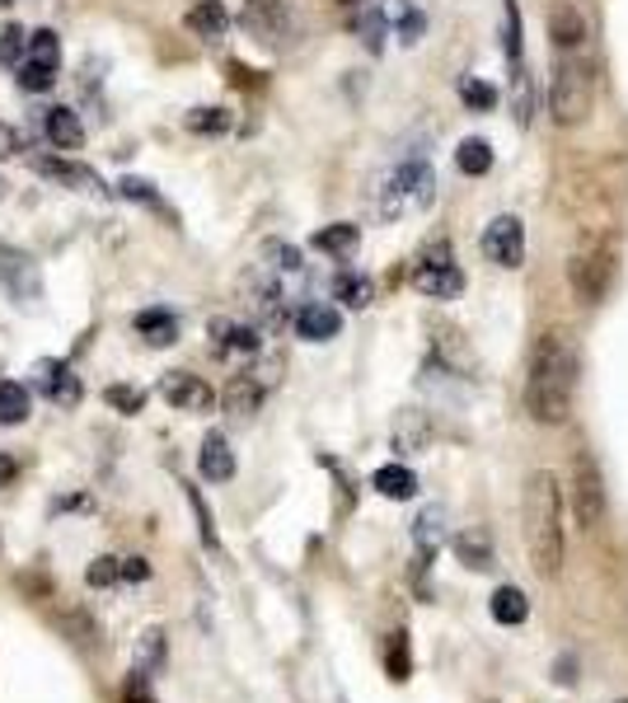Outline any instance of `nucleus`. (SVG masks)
Returning <instances> with one entry per match:
<instances>
[{
  "label": "nucleus",
  "instance_id": "27",
  "mask_svg": "<svg viewBox=\"0 0 628 703\" xmlns=\"http://www.w3.org/2000/svg\"><path fill=\"white\" fill-rule=\"evenodd\" d=\"M361 244V225H352V221H334V225H324L319 235H314V249L319 254H352Z\"/></svg>",
  "mask_w": 628,
  "mask_h": 703
},
{
  "label": "nucleus",
  "instance_id": "32",
  "mask_svg": "<svg viewBox=\"0 0 628 703\" xmlns=\"http://www.w3.org/2000/svg\"><path fill=\"white\" fill-rule=\"evenodd\" d=\"M385 671H390V680H399V684H404V680L413 676V652H408V633H404V628H394V633H390Z\"/></svg>",
  "mask_w": 628,
  "mask_h": 703
},
{
  "label": "nucleus",
  "instance_id": "44",
  "mask_svg": "<svg viewBox=\"0 0 628 703\" xmlns=\"http://www.w3.org/2000/svg\"><path fill=\"white\" fill-rule=\"evenodd\" d=\"M146 577H150L146 558H122V582H146Z\"/></svg>",
  "mask_w": 628,
  "mask_h": 703
},
{
  "label": "nucleus",
  "instance_id": "13",
  "mask_svg": "<svg viewBox=\"0 0 628 703\" xmlns=\"http://www.w3.org/2000/svg\"><path fill=\"white\" fill-rule=\"evenodd\" d=\"M0 281H5V291L14 301H38V268L29 263V254H14L0 244Z\"/></svg>",
  "mask_w": 628,
  "mask_h": 703
},
{
  "label": "nucleus",
  "instance_id": "49",
  "mask_svg": "<svg viewBox=\"0 0 628 703\" xmlns=\"http://www.w3.org/2000/svg\"><path fill=\"white\" fill-rule=\"evenodd\" d=\"M338 5H347V10H357V5H366V0H338Z\"/></svg>",
  "mask_w": 628,
  "mask_h": 703
},
{
  "label": "nucleus",
  "instance_id": "30",
  "mask_svg": "<svg viewBox=\"0 0 628 703\" xmlns=\"http://www.w3.org/2000/svg\"><path fill=\"white\" fill-rule=\"evenodd\" d=\"M334 295L347 310H366V305L375 301V287H371V277H361V272H338Z\"/></svg>",
  "mask_w": 628,
  "mask_h": 703
},
{
  "label": "nucleus",
  "instance_id": "47",
  "mask_svg": "<svg viewBox=\"0 0 628 703\" xmlns=\"http://www.w3.org/2000/svg\"><path fill=\"white\" fill-rule=\"evenodd\" d=\"M20 146H24V141H20V132H14V127H5V122H0V160H10V155L20 150Z\"/></svg>",
  "mask_w": 628,
  "mask_h": 703
},
{
  "label": "nucleus",
  "instance_id": "9",
  "mask_svg": "<svg viewBox=\"0 0 628 703\" xmlns=\"http://www.w3.org/2000/svg\"><path fill=\"white\" fill-rule=\"evenodd\" d=\"M483 254L497 268H520L526 263V225L520 216H493L483 231Z\"/></svg>",
  "mask_w": 628,
  "mask_h": 703
},
{
  "label": "nucleus",
  "instance_id": "40",
  "mask_svg": "<svg viewBox=\"0 0 628 703\" xmlns=\"http://www.w3.org/2000/svg\"><path fill=\"white\" fill-rule=\"evenodd\" d=\"M29 52V33L20 24H10V29H0V66H14Z\"/></svg>",
  "mask_w": 628,
  "mask_h": 703
},
{
  "label": "nucleus",
  "instance_id": "36",
  "mask_svg": "<svg viewBox=\"0 0 628 703\" xmlns=\"http://www.w3.org/2000/svg\"><path fill=\"white\" fill-rule=\"evenodd\" d=\"M357 33L366 38V47H371V52L385 47V33H390L385 10H361V14H357Z\"/></svg>",
  "mask_w": 628,
  "mask_h": 703
},
{
  "label": "nucleus",
  "instance_id": "12",
  "mask_svg": "<svg viewBox=\"0 0 628 703\" xmlns=\"http://www.w3.org/2000/svg\"><path fill=\"white\" fill-rule=\"evenodd\" d=\"M295 333H301L305 343H334L338 333H343V314L334 305H324V301H305L301 310H295Z\"/></svg>",
  "mask_w": 628,
  "mask_h": 703
},
{
  "label": "nucleus",
  "instance_id": "29",
  "mask_svg": "<svg viewBox=\"0 0 628 703\" xmlns=\"http://www.w3.org/2000/svg\"><path fill=\"white\" fill-rule=\"evenodd\" d=\"M456 165H460V174H469V179H483V174L493 169V146H487L483 136H464L460 150H456Z\"/></svg>",
  "mask_w": 628,
  "mask_h": 703
},
{
  "label": "nucleus",
  "instance_id": "10",
  "mask_svg": "<svg viewBox=\"0 0 628 703\" xmlns=\"http://www.w3.org/2000/svg\"><path fill=\"white\" fill-rule=\"evenodd\" d=\"M33 390H38L47 403H57V409H76L85 384L66 361H38L33 366Z\"/></svg>",
  "mask_w": 628,
  "mask_h": 703
},
{
  "label": "nucleus",
  "instance_id": "8",
  "mask_svg": "<svg viewBox=\"0 0 628 703\" xmlns=\"http://www.w3.org/2000/svg\"><path fill=\"white\" fill-rule=\"evenodd\" d=\"M239 29L254 33L258 43H287L295 33V14L287 0H244L239 5Z\"/></svg>",
  "mask_w": 628,
  "mask_h": 703
},
{
  "label": "nucleus",
  "instance_id": "15",
  "mask_svg": "<svg viewBox=\"0 0 628 703\" xmlns=\"http://www.w3.org/2000/svg\"><path fill=\"white\" fill-rule=\"evenodd\" d=\"M183 29L202 43H221L225 29H231V10H225L221 0H198V5L183 14Z\"/></svg>",
  "mask_w": 628,
  "mask_h": 703
},
{
  "label": "nucleus",
  "instance_id": "37",
  "mask_svg": "<svg viewBox=\"0 0 628 703\" xmlns=\"http://www.w3.org/2000/svg\"><path fill=\"white\" fill-rule=\"evenodd\" d=\"M85 582H90L94 591H103V587H117V582H122V558H113V554H99V558L90 562V572H85Z\"/></svg>",
  "mask_w": 628,
  "mask_h": 703
},
{
  "label": "nucleus",
  "instance_id": "21",
  "mask_svg": "<svg viewBox=\"0 0 628 703\" xmlns=\"http://www.w3.org/2000/svg\"><path fill=\"white\" fill-rule=\"evenodd\" d=\"M371 488L390 502H408V498H417V473L408 465H385L371 473Z\"/></svg>",
  "mask_w": 628,
  "mask_h": 703
},
{
  "label": "nucleus",
  "instance_id": "38",
  "mask_svg": "<svg viewBox=\"0 0 628 703\" xmlns=\"http://www.w3.org/2000/svg\"><path fill=\"white\" fill-rule=\"evenodd\" d=\"M103 399H109V409L127 413V417L146 409V390H136V384H109V390H103Z\"/></svg>",
  "mask_w": 628,
  "mask_h": 703
},
{
  "label": "nucleus",
  "instance_id": "33",
  "mask_svg": "<svg viewBox=\"0 0 628 703\" xmlns=\"http://www.w3.org/2000/svg\"><path fill=\"white\" fill-rule=\"evenodd\" d=\"M57 624H61V633H66V638H71L76 647H99V624L90 620V614L66 610V614H57Z\"/></svg>",
  "mask_w": 628,
  "mask_h": 703
},
{
  "label": "nucleus",
  "instance_id": "11",
  "mask_svg": "<svg viewBox=\"0 0 628 703\" xmlns=\"http://www.w3.org/2000/svg\"><path fill=\"white\" fill-rule=\"evenodd\" d=\"M160 394H165V403H173L179 413H206V409L216 403L212 384H206L202 376H193V371H169V376L160 380Z\"/></svg>",
  "mask_w": 628,
  "mask_h": 703
},
{
  "label": "nucleus",
  "instance_id": "19",
  "mask_svg": "<svg viewBox=\"0 0 628 703\" xmlns=\"http://www.w3.org/2000/svg\"><path fill=\"white\" fill-rule=\"evenodd\" d=\"M43 136L52 141V150H80L85 141V127L71 109H47L43 113Z\"/></svg>",
  "mask_w": 628,
  "mask_h": 703
},
{
  "label": "nucleus",
  "instance_id": "48",
  "mask_svg": "<svg viewBox=\"0 0 628 703\" xmlns=\"http://www.w3.org/2000/svg\"><path fill=\"white\" fill-rule=\"evenodd\" d=\"M14 473H20V469H14V460H10V455H0V488L14 483Z\"/></svg>",
  "mask_w": 628,
  "mask_h": 703
},
{
  "label": "nucleus",
  "instance_id": "7",
  "mask_svg": "<svg viewBox=\"0 0 628 703\" xmlns=\"http://www.w3.org/2000/svg\"><path fill=\"white\" fill-rule=\"evenodd\" d=\"M413 291L427 295V301H456L464 291V272L450 263V244L441 239L431 254H423V263L413 268Z\"/></svg>",
  "mask_w": 628,
  "mask_h": 703
},
{
  "label": "nucleus",
  "instance_id": "1",
  "mask_svg": "<svg viewBox=\"0 0 628 703\" xmlns=\"http://www.w3.org/2000/svg\"><path fill=\"white\" fill-rule=\"evenodd\" d=\"M577 347L563 328L539 333L526 371V413L539 427H563L572 417V399H577Z\"/></svg>",
  "mask_w": 628,
  "mask_h": 703
},
{
  "label": "nucleus",
  "instance_id": "25",
  "mask_svg": "<svg viewBox=\"0 0 628 703\" xmlns=\"http://www.w3.org/2000/svg\"><path fill=\"white\" fill-rule=\"evenodd\" d=\"M136 333L150 343V347H173L179 343V320L169 310H142L136 314Z\"/></svg>",
  "mask_w": 628,
  "mask_h": 703
},
{
  "label": "nucleus",
  "instance_id": "24",
  "mask_svg": "<svg viewBox=\"0 0 628 703\" xmlns=\"http://www.w3.org/2000/svg\"><path fill=\"white\" fill-rule=\"evenodd\" d=\"M441 539H446V512H441V506H427V512L413 521L417 558H436V549H441Z\"/></svg>",
  "mask_w": 628,
  "mask_h": 703
},
{
  "label": "nucleus",
  "instance_id": "46",
  "mask_svg": "<svg viewBox=\"0 0 628 703\" xmlns=\"http://www.w3.org/2000/svg\"><path fill=\"white\" fill-rule=\"evenodd\" d=\"M122 703H155V699H150V690H146V676H142V671H136V680L127 684V694H122Z\"/></svg>",
  "mask_w": 628,
  "mask_h": 703
},
{
  "label": "nucleus",
  "instance_id": "14",
  "mask_svg": "<svg viewBox=\"0 0 628 703\" xmlns=\"http://www.w3.org/2000/svg\"><path fill=\"white\" fill-rule=\"evenodd\" d=\"M212 338L221 357H254L263 347V333L254 324H239V320H212Z\"/></svg>",
  "mask_w": 628,
  "mask_h": 703
},
{
  "label": "nucleus",
  "instance_id": "2",
  "mask_svg": "<svg viewBox=\"0 0 628 703\" xmlns=\"http://www.w3.org/2000/svg\"><path fill=\"white\" fill-rule=\"evenodd\" d=\"M520 516H526V549H530V568L553 582L563 572V488L549 469H535L526 479V502H520Z\"/></svg>",
  "mask_w": 628,
  "mask_h": 703
},
{
  "label": "nucleus",
  "instance_id": "23",
  "mask_svg": "<svg viewBox=\"0 0 628 703\" xmlns=\"http://www.w3.org/2000/svg\"><path fill=\"white\" fill-rule=\"evenodd\" d=\"M487 610H493V620L502 628H516V624L530 620V601H526V591L520 587H497L493 601H487Z\"/></svg>",
  "mask_w": 628,
  "mask_h": 703
},
{
  "label": "nucleus",
  "instance_id": "45",
  "mask_svg": "<svg viewBox=\"0 0 628 703\" xmlns=\"http://www.w3.org/2000/svg\"><path fill=\"white\" fill-rule=\"evenodd\" d=\"M272 258H277V268H282V272H301V254H295L291 244H277Z\"/></svg>",
  "mask_w": 628,
  "mask_h": 703
},
{
  "label": "nucleus",
  "instance_id": "28",
  "mask_svg": "<svg viewBox=\"0 0 628 703\" xmlns=\"http://www.w3.org/2000/svg\"><path fill=\"white\" fill-rule=\"evenodd\" d=\"M456 554H460L464 568H474V572L493 568V539H487V531H464V535H456Z\"/></svg>",
  "mask_w": 628,
  "mask_h": 703
},
{
  "label": "nucleus",
  "instance_id": "16",
  "mask_svg": "<svg viewBox=\"0 0 628 703\" xmlns=\"http://www.w3.org/2000/svg\"><path fill=\"white\" fill-rule=\"evenodd\" d=\"M33 169H38L43 179H57V183L76 188V192H103V179H99L94 169L71 165V160H57V155H38V160H33Z\"/></svg>",
  "mask_w": 628,
  "mask_h": 703
},
{
  "label": "nucleus",
  "instance_id": "34",
  "mask_svg": "<svg viewBox=\"0 0 628 703\" xmlns=\"http://www.w3.org/2000/svg\"><path fill=\"white\" fill-rule=\"evenodd\" d=\"M29 62L57 70V66H61V38H57V33H52V29L29 33Z\"/></svg>",
  "mask_w": 628,
  "mask_h": 703
},
{
  "label": "nucleus",
  "instance_id": "22",
  "mask_svg": "<svg viewBox=\"0 0 628 703\" xmlns=\"http://www.w3.org/2000/svg\"><path fill=\"white\" fill-rule=\"evenodd\" d=\"M549 38H553L558 52H577V47L586 43V20H582L577 10L558 5V10L549 14Z\"/></svg>",
  "mask_w": 628,
  "mask_h": 703
},
{
  "label": "nucleus",
  "instance_id": "31",
  "mask_svg": "<svg viewBox=\"0 0 628 703\" xmlns=\"http://www.w3.org/2000/svg\"><path fill=\"white\" fill-rule=\"evenodd\" d=\"M502 52H507V66H526V43H520V5H516V0L502 5Z\"/></svg>",
  "mask_w": 628,
  "mask_h": 703
},
{
  "label": "nucleus",
  "instance_id": "43",
  "mask_svg": "<svg viewBox=\"0 0 628 703\" xmlns=\"http://www.w3.org/2000/svg\"><path fill=\"white\" fill-rule=\"evenodd\" d=\"M193 512H198V531H202V539H206V544H212V549H216V531H212V512H206V502L198 498V492H193Z\"/></svg>",
  "mask_w": 628,
  "mask_h": 703
},
{
  "label": "nucleus",
  "instance_id": "3",
  "mask_svg": "<svg viewBox=\"0 0 628 703\" xmlns=\"http://www.w3.org/2000/svg\"><path fill=\"white\" fill-rule=\"evenodd\" d=\"M615 272H619V254L615 244L605 235H591L577 244V254L568 263V281H572V295H577L582 305H601L609 287H615Z\"/></svg>",
  "mask_w": 628,
  "mask_h": 703
},
{
  "label": "nucleus",
  "instance_id": "41",
  "mask_svg": "<svg viewBox=\"0 0 628 703\" xmlns=\"http://www.w3.org/2000/svg\"><path fill=\"white\" fill-rule=\"evenodd\" d=\"M225 127H231V113H225V109H193V113H188V132L216 136V132H225Z\"/></svg>",
  "mask_w": 628,
  "mask_h": 703
},
{
  "label": "nucleus",
  "instance_id": "5",
  "mask_svg": "<svg viewBox=\"0 0 628 703\" xmlns=\"http://www.w3.org/2000/svg\"><path fill=\"white\" fill-rule=\"evenodd\" d=\"M427 207L431 202V165L423 155H408V160H399V169L390 174L385 192H380V216H399L404 207Z\"/></svg>",
  "mask_w": 628,
  "mask_h": 703
},
{
  "label": "nucleus",
  "instance_id": "20",
  "mask_svg": "<svg viewBox=\"0 0 628 703\" xmlns=\"http://www.w3.org/2000/svg\"><path fill=\"white\" fill-rule=\"evenodd\" d=\"M165 661H169V633L160 624H150L142 638H136V671L150 680V676L165 671Z\"/></svg>",
  "mask_w": 628,
  "mask_h": 703
},
{
  "label": "nucleus",
  "instance_id": "6",
  "mask_svg": "<svg viewBox=\"0 0 628 703\" xmlns=\"http://www.w3.org/2000/svg\"><path fill=\"white\" fill-rule=\"evenodd\" d=\"M572 516L582 531H601L605 521V479L591 450H577V460H572Z\"/></svg>",
  "mask_w": 628,
  "mask_h": 703
},
{
  "label": "nucleus",
  "instance_id": "26",
  "mask_svg": "<svg viewBox=\"0 0 628 703\" xmlns=\"http://www.w3.org/2000/svg\"><path fill=\"white\" fill-rule=\"evenodd\" d=\"M29 409H33L29 384L0 380V427H20V422H29Z\"/></svg>",
  "mask_w": 628,
  "mask_h": 703
},
{
  "label": "nucleus",
  "instance_id": "18",
  "mask_svg": "<svg viewBox=\"0 0 628 703\" xmlns=\"http://www.w3.org/2000/svg\"><path fill=\"white\" fill-rule=\"evenodd\" d=\"M198 469H202L206 483H231V479H235V450H231V442H225L221 432H212V436L202 442Z\"/></svg>",
  "mask_w": 628,
  "mask_h": 703
},
{
  "label": "nucleus",
  "instance_id": "50",
  "mask_svg": "<svg viewBox=\"0 0 628 703\" xmlns=\"http://www.w3.org/2000/svg\"><path fill=\"white\" fill-rule=\"evenodd\" d=\"M483 703H497V699H483Z\"/></svg>",
  "mask_w": 628,
  "mask_h": 703
},
{
  "label": "nucleus",
  "instance_id": "4",
  "mask_svg": "<svg viewBox=\"0 0 628 703\" xmlns=\"http://www.w3.org/2000/svg\"><path fill=\"white\" fill-rule=\"evenodd\" d=\"M549 109L558 127H577L591 113V66L577 52H558V70L549 85Z\"/></svg>",
  "mask_w": 628,
  "mask_h": 703
},
{
  "label": "nucleus",
  "instance_id": "39",
  "mask_svg": "<svg viewBox=\"0 0 628 703\" xmlns=\"http://www.w3.org/2000/svg\"><path fill=\"white\" fill-rule=\"evenodd\" d=\"M14 80H20V90H29V94H47L52 80H57V70L29 62V66H20V76H14Z\"/></svg>",
  "mask_w": 628,
  "mask_h": 703
},
{
  "label": "nucleus",
  "instance_id": "17",
  "mask_svg": "<svg viewBox=\"0 0 628 703\" xmlns=\"http://www.w3.org/2000/svg\"><path fill=\"white\" fill-rule=\"evenodd\" d=\"M221 409H225V417H235V422L254 417L258 409H263V384H258L254 376H235L221 390Z\"/></svg>",
  "mask_w": 628,
  "mask_h": 703
},
{
  "label": "nucleus",
  "instance_id": "35",
  "mask_svg": "<svg viewBox=\"0 0 628 703\" xmlns=\"http://www.w3.org/2000/svg\"><path fill=\"white\" fill-rule=\"evenodd\" d=\"M460 99H464V109H474V113H493L497 109V90L487 80H479V76L460 80Z\"/></svg>",
  "mask_w": 628,
  "mask_h": 703
},
{
  "label": "nucleus",
  "instance_id": "42",
  "mask_svg": "<svg viewBox=\"0 0 628 703\" xmlns=\"http://www.w3.org/2000/svg\"><path fill=\"white\" fill-rule=\"evenodd\" d=\"M117 198H132V202H155V192L146 179H122L117 183Z\"/></svg>",
  "mask_w": 628,
  "mask_h": 703
}]
</instances>
